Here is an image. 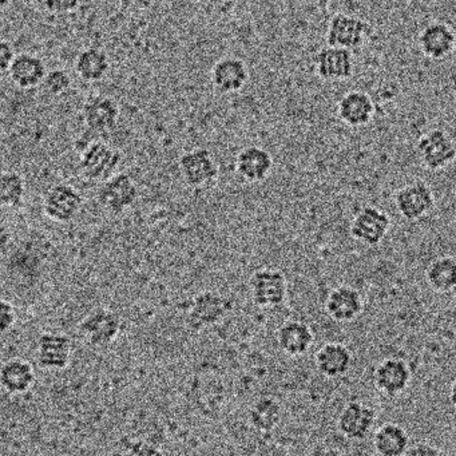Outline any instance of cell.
I'll list each match as a JSON object with an SVG mask.
<instances>
[{
    "mask_svg": "<svg viewBox=\"0 0 456 456\" xmlns=\"http://www.w3.org/2000/svg\"><path fill=\"white\" fill-rule=\"evenodd\" d=\"M79 153V173L85 180L93 183H105L113 177L122 162L121 151L103 141L87 143Z\"/></svg>",
    "mask_w": 456,
    "mask_h": 456,
    "instance_id": "obj_1",
    "label": "cell"
},
{
    "mask_svg": "<svg viewBox=\"0 0 456 456\" xmlns=\"http://www.w3.org/2000/svg\"><path fill=\"white\" fill-rule=\"evenodd\" d=\"M249 287L253 304L258 308H277L287 300V277L277 269L255 272L250 277Z\"/></svg>",
    "mask_w": 456,
    "mask_h": 456,
    "instance_id": "obj_2",
    "label": "cell"
},
{
    "mask_svg": "<svg viewBox=\"0 0 456 456\" xmlns=\"http://www.w3.org/2000/svg\"><path fill=\"white\" fill-rule=\"evenodd\" d=\"M178 167L186 185L193 189L212 186L220 175L217 161L213 154L204 148L193 149L183 153Z\"/></svg>",
    "mask_w": 456,
    "mask_h": 456,
    "instance_id": "obj_3",
    "label": "cell"
},
{
    "mask_svg": "<svg viewBox=\"0 0 456 456\" xmlns=\"http://www.w3.org/2000/svg\"><path fill=\"white\" fill-rule=\"evenodd\" d=\"M232 309L233 301L220 293L212 290L199 293L193 298V305L188 314V325L194 330L210 327L223 322Z\"/></svg>",
    "mask_w": 456,
    "mask_h": 456,
    "instance_id": "obj_4",
    "label": "cell"
},
{
    "mask_svg": "<svg viewBox=\"0 0 456 456\" xmlns=\"http://www.w3.org/2000/svg\"><path fill=\"white\" fill-rule=\"evenodd\" d=\"M140 196L137 183L126 173H117L98 191V201L113 215H122L135 204Z\"/></svg>",
    "mask_w": 456,
    "mask_h": 456,
    "instance_id": "obj_5",
    "label": "cell"
},
{
    "mask_svg": "<svg viewBox=\"0 0 456 456\" xmlns=\"http://www.w3.org/2000/svg\"><path fill=\"white\" fill-rule=\"evenodd\" d=\"M395 207L405 220H420L434 210V191L424 181H413L396 191Z\"/></svg>",
    "mask_w": 456,
    "mask_h": 456,
    "instance_id": "obj_6",
    "label": "cell"
},
{
    "mask_svg": "<svg viewBox=\"0 0 456 456\" xmlns=\"http://www.w3.org/2000/svg\"><path fill=\"white\" fill-rule=\"evenodd\" d=\"M351 50L327 46L320 49L314 57V73L325 82L346 81L354 76V58Z\"/></svg>",
    "mask_w": 456,
    "mask_h": 456,
    "instance_id": "obj_7",
    "label": "cell"
},
{
    "mask_svg": "<svg viewBox=\"0 0 456 456\" xmlns=\"http://www.w3.org/2000/svg\"><path fill=\"white\" fill-rule=\"evenodd\" d=\"M370 36V25L360 18L336 14L328 23L327 45L341 49L359 50Z\"/></svg>",
    "mask_w": 456,
    "mask_h": 456,
    "instance_id": "obj_8",
    "label": "cell"
},
{
    "mask_svg": "<svg viewBox=\"0 0 456 456\" xmlns=\"http://www.w3.org/2000/svg\"><path fill=\"white\" fill-rule=\"evenodd\" d=\"M44 212L50 220L66 224L73 221L84 207L81 191L69 183L53 186L44 199Z\"/></svg>",
    "mask_w": 456,
    "mask_h": 456,
    "instance_id": "obj_9",
    "label": "cell"
},
{
    "mask_svg": "<svg viewBox=\"0 0 456 456\" xmlns=\"http://www.w3.org/2000/svg\"><path fill=\"white\" fill-rule=\"evenodd\" d=\"M121 324L118 314L109 309L100 308L82 320L79 333L90 346L102 348L116 341L121 332Z\"/></svg>",
    "mask_w": 456,
    "mask_h": 456,
    "instance_id": "obj_10",
    "label": "cell"
},
{
    "mask_svg": "<svg viewBox=\"0 0 456 456\" xmlns=\"http://www.w3.org/2000/svg\"><path fill=\"white\" fill-rule=\"evenodd\" d=\"M419 156L424 167L432 172L444 169L456 159V146L450 135L442 129L431 130L419 140Z\"/></svg>",
    "mask_w": 456,
    "mask_h": 456,
    "instance_id": "obj_11",
    "label": "cell"
},
{
    "mask_svg": "<svg viewBox=\"0 0 456 456\" xmlns=\"http://www.w3.org/2000/svg\"><path fill=\"white\" fill-rule=\"evenodd\" d=\"M391 229V218L375 207H364L352 220L349 232L356 241L376 247L380 244Z\"/></svg>",
    "mask_w": 456,
    "mask_h": 456,
    "instance_id": "obj_12",
    "label": "cell"
},
{
    "mask_svg": "<svg viewBox=\"0 0 456 456\" xmlns=\"http://www.w3.org/2000/svg\"><path fill=\"white\" fill-rule=\"evenodd\" d=\"M119 116L118 103L108 95H92L82 108V118L87 129L100 134L111 132L118 125Z\"/></svg>",
    "mask_w": 456,
    "mask_h": 456,
    "instance_id": "obj_13",
    "label": "cell"
},
{
    "mask_svg": "<svg viewBox=\"0 0 456 456\" xmlns=\"http://www.w3.org/2000/svg\"><path fill=\"white\" fill-rule=\"evenodd\" d=\"M378 413L362 402H349L338 418V429L349 440H364L375 426Z\"/></svg>",
    "mask_w": 456,
    "mask_h": 456,
    "instance_id": "obj_14",
    "label": "cell"
},
{
    "mask_svg": "<svg viewBox=\"0 0 456 456\" xmlns=\"http://www.w3.org/2000/svg\"><path fill=\"white\" fill-rule=\"evenodd\" d=\"M411 378L410 367L404 360L389 357L376 367L373 383L384 396L396 397L410 387Z\"/></svg>",
    "mask_w": 456,
    "mask_h": 456,
    "instance_id": "obj_15",
    "label": "cell"
},
{
    "mask_svg": "<svg viewBox=\"0 0 456 456\" xmlns=\"http://www.w3.org/2000/svg\"><path fill=\"white\" fill-rule=\"evenodd\" d=\"M210 82L220 94H234L241 92L249 82V69L239 58H223L213 66Z\"/></svg>",
    "mask_w": 456,
    "mask_h": 456,
    "instance_id": "obj_16",
    "label": "cell"
},
{
    "mask_svg": "<svg viewBox=\"0 0 456 456\" xmlns=\"http://www.w3.org/2000/svg\"><path fill=\"white\" fill-rule=\"evenodd\" d=\"M419 49L421 54L432 61L450 57L456 47V34L447 23H428L419 34Z\"/></svg>",
    "mask_w": 456,
    "mask_h": 456,
    "instance_id": "obj_17",
    "label": "cell"
},
{
    "mask_svg": "<svg viewBox=\"0 0 456 456\" xmlns=\"http://www.w3.org/2000/svg\"><path fill=\"white\" fill-rule=\"evenodd\" d=\"M273 157L260 146H247L237 154L234 169L248 183H264L273 170Z\"/></svg>",
    "mask_w": 456,
    "mask_h": 456,
    "instance_id": "obj_18",
    "label": "cell"
},
{
    "mask_svg": "<svg viewBox=\"0 0 456 456\" xmlns=\"http://www.w3.org/2000/svg\"><path fill=\"white\" fill-rule=\"evenodd\" d=\"M325 312L338 322H354L364 311L362 293L348 285L330 290L324 304Z\"/></svg>",
    "mask_w": 456,
    "mask_h": 456,
    "instance_id": "obj_19",
    "label": "cell"
},
{
    "mask_svg": "<svg viewBox=\"0 0 456 456\" xmlns=\"http://www.w3.org/2000/svg\"><path fill=\"white\" fill-rule=\"evenodd\" d=\"M71 340L62 333H44L39 338L37 360L39 367L49 370H61L69 367L71 360Z\"/></svg>",
    "mask_w": 456,
    "mask_h": 456,
    "instance_id": "obj_20",
    "label": "cell"
},
{
    "mask_svg": "<svg viewBox=\"0 0 456 456\" xmlns=\"http://www.w3.org/2000/svg\"><path fill=\"white\" fill-rule=\"evenodd\" d=\"M376 114V105L368 93L352 90L338 102V117L349 127H362L370 124Z\"/></svg>",
    "mask_w": 456,
    "mask_h": 456,
    "instance_id": "obj_21",
    "label": "cell"
},
{
    "mask_svg": "<svg viewBox=\"0 0 456 456\" xmlns=\"http://www.w3.org/2000/svg\"><path fill=\"white\" fill-rule=\"evenodd\" d=\"M47 73L49 71L44 60L28 53L17 54L7 71L12 84L23 90H31L44 85Z\"/></svg>",
    "mask_w": 456,
    "mask_h": 456,
    "instance_id": "obj_22",
    "label": "cell"
},
{
    "mask_svg": "<svg viewBox=\"0 0 456 456\" xmlns=\"http://www.w3.org/2000/svg\"><path fill=\"white\" fill-rule=\"evenodd\" d=\"M37 381L36 370L28 360L14 357L7 360L0 370V383L7 394L20 396L28 394Z\"/></svg>",
    "mask_w": 456,
    "mask_h": 456,
    "instance_id": "obj_23",
    "label": "cell"
},
{
    "mask_svg": "<svg viewBox=\"0 0 456 456\" xmlns=\"http://www.w3.org/2000/svg\"><path fill=\"white\" fill-rule=\"evenodd\" d=\"M277 343L288 356H303L314 346V333L305 322L289 320L277 330Z\"/></svg>",
    "mask_w": 456,
    "mask_h": 456,
    "instance_id": "obj_24",
    "label": "cell"
},
{
    "mask_svg": "<svg viewBox=\"0 0 456 456\" xmlns=\"http://www.w3.org/2000/svg\"><path fill=\"white\" fill-rule=\"evenodd\" d=\"M314 364L324 378H343L351 370L352 354L341 343H327L314 354Z\"/></svg>",
    "mask_w": 456,
    "mask_h": 456,
    "instance_id": "obj_25",
    "label": "cell"
},
{
    "mask_svg": "<svg viewBox=\"0 0 456 456\" xmlns=\"http://www.w3.org/2000/svg\"><path fill=\"white\" fill-rule=\"evenodd\" d=\"M373 447L379 455H407L408 448L411 447L410 436L399 424L386 423L373 434Z\"/></svg>",
    "mask_w": 456,
    "mask_h": 456,
    "instance_id": "obj_26",
    "label": "cell"
},
{
    "mask_svg": "<svg viewBox=\"0 0 456 456\" xmlns=\"http://www.w3.org/2000/svg\"><path fill=\"white\" fill-rule=\"evenodd\" d=\"M76 71L82 81L97 84L103 81L110 71V60L102 49L89 47L77 55Z\"/></svg>",
    "mask_w": 456,
    "mask_h": 456,
    "instance_id": "obj_27",
    "label": "cell"
},
{
    "mask_svg": "<svg viewBox=\"0 0 456 456\" xmlns=\"http://www.w3.org/2000/svg\"><path fill=\"white\" fill-rule=\"evenodd\" d=\"M427 282L437 293H450L456 289V260L440 257L427 269Z\"/></svg>",
    "mask_w": 456,
    "mask_h": 456,
    "instance_id": "obj_28",
    "label": "cell"
},
{
    "mask_svg": "<svg viewBox=\"0 0 456 456\" xmlns=\"http://www.w3.org/2000/svg\"><path fill=\"white\" fill-rule=\"evenodd\" d=\"M281 420V405L273 397H261L249 411V421L257 431L271 432Z\"/></svg>",
    "mask_w": 456,
    "mask_h": 456,
    "instance_id": "obj_29",
    "label": "cell"
},
{
    "mask_svg": "<svg viewBox=\"0 0 456 456\" xmlns=\"http://www.w3.org/2000/svg\"><path fill=\"white\" fill-rule=\"evenodd\" d=\"M26 183L17 172H4L0 180V201L2 207L20 209L25 201Z\"/></svg>",
    "mask_w": 456,
    "mask_h": 456,
    "instance_id": "obj_30",
    "label": "cell"
},
{
    "mask_svg": "<svg viewBox=\"0 0 456 456\" xmlns=\"http://www.w3.org/2000/svg\"><path fill=\"white\" fill-rule=\"evenodd\" d=\"M44 86L46 87L49 94L54 95V97L66 94L71 87L70 74L68 71L60 70V69L49 71L46 79H45Z\"/></svg>",
    "mask_w": 456,
    "mask_h": 456,
    "instance_id": "obj_31",
    "label": "cell"
},
{
    "mask_svg": "<svg viewBox=\"0 0 456 456\" xmlns=\"http://www.w3.org/2000/svg\"><path fill=\"white\" fill-rule=\"evenodd\" d=\"M45 10L52 15H66L77 12L81 0H42Z\"/></svg>",
    "mask_w": 456,
    "mask_h": 456,
    "instance_id": "obj_32",
    "label": "cell"
},
{
    "mask_svg": "<svg viewBox=\"0 0 456 456\" xmlns=\"http://www.w3.org/2000/svg\"><path fill=\"white\" fill-rule=\"evenodd\" d=\"M18 314L15 306L10 301L2 300L0 304V325H2V332H9L17 324Z\"/></svg>",
    "mask_w": 456,
    "mask_h": 456,
    "instance_id": "obj_33",
    "label": "cell"
},
{
    "mask_svg": "<svg viewBox=\"0 0 456 456\" xmlns=\"http://www.w3.org/2000/svg\"><path fill=\"white\" fill-rule=\"evenodd\" d=\"M15 57H17V54H15L12 45L7 41H2V44H0V70H2V73L6 74L9 71Z\"/></svg>",
    "mask_w": 456,
    "mask_h": 456,
    "instance_id": "obj_34",
    "label": "cell"
},
{
    "mask_svg": "<svg viewBox=\"0 0 456 456\" xmlns=\"http://www.w3.org/2000/svg\"><path fill=\"white\" fill-rule=\"evenodd\" d=\"M442 453L439 448L428 444V443H416V444L411 445L407 451V455L418 456H436L442 455Z\"/></svg>",
    "mask_w": 456,
    "mask_h": 456,
    "instance_id": "obj_35",
    "label": "cell"
},
{
    "mask_svg": "<svg viewBox=\"0 0 456 456\" xmlns=\"http://www.w3.org/2000/svg\"><path fill=\"white\" fill-rule=\"evenodd\" d=\"M450 402H451V404H452L453 407L456 408V381H455V383L452 384V386H451Z\"/></svg>",
    "mask_w": 456,
    "mask_h": 456,
    "instance_id": "obj_36",
    "label": "cell"
},
{
    "mask_svg": "<svg viewBox=\"0 0 456 456\" xmlns=\"http://www.w3.org/2000/svg\"><path fill=\"white\" fill-rule=\"evenodd\" d=\"M12 0H0V4H2V7H7L10 4H12Z\"/></svg>",
    "mask_w": 456,
    "mask_h": 456,
    "instance_id": "obj_37",
    "label": "cell"
},
{
    "mask_svg": "<svg viewBox=\"0 0 456 456\" xmlns=\"http://www.w3.org/2000/svg\"><path fill=\"white\" fill-rule=\"evenodd\" d=\"M455 432H456V424H455Z\"/></svg>",
    "mask_w": 456,
    "mask_h": 456,
    "instance_id": "obj_38",
    "label": "cell"
}]
</instances>
